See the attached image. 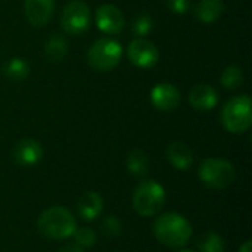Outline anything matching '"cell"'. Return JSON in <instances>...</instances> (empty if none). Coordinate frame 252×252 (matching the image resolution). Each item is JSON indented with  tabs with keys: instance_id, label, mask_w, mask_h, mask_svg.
<instances>
[{
	"instance_id": "1",
	"label": "cell",
	"mask_w": 252,
	"mask_h": 252,
	"mask_svg": "<svg viewBox=\"0 0 252 252\" xmlns=\"http://www.w3.org/2000/svg\"><path fill=\"white\" fill-rule=\"evenodd\" d=\"M152 233L159 244L168 248H183L192 239L193 229L186 217L177 213L161 214L152 224Z\"/></svg>"
},
{
	"instance_id": "2",
	"label": "cell",
	"mask_w": 252,
	"mask_h": 252,
	"mask_svg": "<svg viewBox=\"0 0 252 252\" xmlns=\"http://www.w3.org/2000/svg\"><path fill=\"white\" fill-rule=\"evenodd\" d=\"M38 232L55 241H62L71 238L77 230L75 217L69 210L61 205H53L44 210L37 220Z\"/></svg>"
},
{
	"instance_id": "3",
	"label": "cell",
	"mask_w": 252,
	"mask_h": 252,
	"mask_svg": "<svg viewBox=\"0 0 252 252\" xmlns=\"http://www.w3.org/2000/svg\"><path fill=\"white\" fill-rule=\"evenodd\" d=\"M167 195L164 188L155 180H143L133 192V210L140 217H154L165 205Z\"/></svg>"
},
{
	"instance_id": "4",
	"label": "cell",
	"mask_w": 252,
	"mask_h": 252,
	"mask_svg": "<svg viewBox=\"0 0 252 252\" xmlns=\"http://www.w3.org/2000/svg\"><path fill=\"white\" fill-rule=\"evenodd\" d=\"M223 127L233 133L242 134L250 130L252 124V100L248 94H239L232 97L221 109Z\"/></svg>"
},
{
	"instance_id": "5",
	"label": "cell",
	"mask_w": 252,
	"mask_h": 252,
	"mask_svg": "<svg viewBox=\"0 0 252 252\" xmlns=\"http://www.w3.org/2000/svg\"><path fill=\"white\" fill-rule=\"evenodd\" d=\"M123 58L121 44L111 38L102 37L96 40L87 52V63L97 72H109L118 66Z\"/></svg>"
},
{
	"instance_id": "6",
	"label": "cell",
	"mask_w": 252,
	"mask_h": 252,
	"mask_svg": "<svg viewBox=\"0 0 252 252\" xmlns=\"http://www.w3.org/2000/svg\"><path fill=\"white\" fill-rule=\"evenodd\" d=\"M199 180L211 189H226L236 177L235 167L223 158H207L198 170Z\"/></svg>"
},
{
	"instance_id": "7",
	"label": "cell",
	"mask_w": 252,
	"mask_h": 252,
	"mask_svg": "<svg viewBox=\"0 0 252 252\" xmlns=\"http://www.w3.org/2000/svg\"><path fill=\"white\" fill-rule=\"evenodd\" d=\"M92 21L90 7L83 0H71L65 4L61 12V28L68 35H81L84 34Z\"/></svg>"
},
{
	"instance_id": "8",
	"label": "cell",
	"mask_w": 252,
	"mask_h": 252,
	"mask_svg": "<svg viewBox=\"0 0 252 252\" xmlns=\"http://www.w3.org/2000/svg\"><path fill=\"white\" fill-rule=\"evenodd\" d=\"M127 58L137 68H152L159 61V52L152 41L134 38L127 47Z\"/></svg>"
},
{
	"instance_id": "9",
	"label": "cell",
	"mask_w": 252,
	"mask_h": 252,
	"mask_svg": "<svg viewBox=\"0 0 252 252\" xmlns=\"http://www.w3.org/2000/svg\"><path fill=\"white\" fill-rule=\"evenodd\" d=\"M96 27L108 35H115L120 34L126 25V19L123 16V12L111 3H105L97 7L96 15Z\"/></svg>"
},
{
	"instance_id": "10",
	"label": "cell",
	"mask_w": 252,
	"mask_h": 252,
	"mask_svg": "<svg viewBox=\"0 0 252 252\" xmlns=\"http://www.w3.org/2000/svg\"><path fill=\"white\" fill-rule=\"evenodd\" d=\"M151 102L159 111H174L180 103V92L170 83H159L151 92Z\"/></svg>"
},
{
	"instance_id": "11",
	"label": "cell",
	"mask_w": 252,
	"mask_h": 252,
	"mask_svg": "<svg viewBox=\"0 0 252 252\" xmlns=\"http://www.w3.org/2000/svg\"><path fill=\"white\" fill-rule=\"evenodd\" d=\"M12 158L22 167L35 165L43 158V146L34 139H22L13 146Z\"/></svg>"
},
{
	"instance_id": "12",
	"label": "cell",
	"mask_w": 252,
	"mask_h": 252,
	"mask_svg": "<svg viewBox=\"0 0 252 252\" xmlns=\"http://www.w3.org/2000/svg\"><path fill=\"white\" fill-rule=\"evenodd\" d=\"M55 10V0H25L24 15L32 27H44Z\"/></svg>"
},
{
	"instance_id": "13",
	"label": "cell",
	"mask_w": 252,
	"mask_h": 252,
	"mask_svg": "<svg viewBox=\"0 0 252 252\" xmlns=\"http://www.w3.org/2000/svg\"><path fill=\"white\" fill-rule=\"evenodd\" d=\"M189 103L198 111H211L219 103V93L213 86L198 83L189 92Z\"/></svg>"
},
{
	"instance_id": "14",
	"label": "cell",
	"mask_w": 252,
	"mask_h": 252,
	"mask_svg": "<svg viewBox=\"0 0 252 252\" xmlns=\"http://www.w3.org/2000/svg\"><path fill=\"white\" fill-rule=\"evenodd\" d=\"M167 158H168V162L176 170H180V171L189 170L195 159L193 151L182 140H176L167 148Z\"/></svg>"
},
{
	"instance_id": "15",
	"label": "cell",
	"mask_w": 252,
	"mask_h": 252,
	"mask_svg": "<svg viewBox=\"0 0 252 252\" xmlns=\"http://www.w3.org/2000/svg\"><path fill=\"white\" fill-rule=\"evenodd\" d=\"M103 210V198L97 192H86L77 201V213L84 221H93Z\"/></svg>"
},
{
	"instance_id": "16",
	"label": "cell",
	"mask_w": 252,
	"mask_h": 252,
	"mask_svg": "<svg viewBox=\"0 0 252 252\" xmlns=\"http://www.w3.org/2000/svg\"><path fill=\"white\" fill-rule=\"evenodd\" d=\"M224 12L223 0H199L193 9V13L198 21L204 24L216 22Z\"/></svg>"
},
{
	"instance_id": "17",
	"label": "cell",
	"mask_w": 252,
	"mask_h": 252,
	"mask_svg": "<svg viewBox=\"0 0 252 252\" xmlns=\"http://www.w3.org/2000/svg\"><path fill=\"white\" fill-rule=\"evenodd\" d=\"M44 55L52 62L63 61L66 58V55H68V43H66V40L59 34L52 35L47 40V43L44 44Z\"/></svg>"
},
{
	"instance_id": "18",
	"label": "cell",
	"mask_w": 252,
	"mask_h": 252,
	"mask_svg": "<svg viewBox=\"0 0 252 252\" xmlns=\"http://www.w3.org/2000/svg\"><path fill=\"white\" fill-rule=\"evenodd\" d=\"M126 165L130 174L133 176H145L149 171V159L142 149H133L128 152Z\"/></svg>"
},
{
	"instance_id": "19",
	"label": "cell",
	"mask_w": 252,
	"mask_h": 252,
	"mask_svg": "<svg viewBox=\"0 0 252 252\" xmlns=\"http://www.w3.org/2000/svg\"><path fill=\"white\" fill-rule=\"evenodd\" d=\"M3 74L13 81H21L28 77L30 65L22 58H12L3 66Z\"/></svg>"
},
{
	"instance_id": "20",
	"label": "cell",
	"mask_w": 252,
	"mask_h": 252,
	"mask_svg": "<svg viewBox=\"0 0 252 252\" xmlns=\"http://www.w3.org/2000/svg\"><path fill=\"white\" fill-rule=\"evenodd\" d=\"M198 248L201 252H224L226 244L224 239L216 232H207L199 236Z\"/></svg>"
},
{
	"instance_id": "21",
	"label": "cell",
	"mask_w": 252,
	"mask_h": 252,
	"mask_svg": "<svg viewBox=\"0 0 252 252\" xmlns=\"http://www.w3.org/2000/svg\"><path fill=\"white\" fill-rule=\"evenodd\" d=\"M220 81L223 84L224 89H229V90H235L238 87H241L245 81V75H244V71L236 66V65H229L223 69L221 72V77H220Z\"/></svg>"
},
{
	"instance_id": "22",
	"label": "cell",
	"mask_w": 252,
	"mask_h": 252,
	"mask_svg": "<svg viewBox=\"0 0 252 252\" xmlns=\"http://www.w3.org/2000/svg\"><path fill=\"white\" fill-rule=\"evenodd\" d=\"M154 27V21L148 13H140L133 19L131 24V31L137 35V38H143L145 35H148L152 31Z\"/></svg>"
},
{
	"instance_id": "23",
	"label": "cell",
	"mask_w": 252,
	"mask_h": 252,
	"mask_svg": "<svg viewBox=\"0 0 252 252\" xmlns=\"http://www.w3.org/2000/svg\"><path fill=\"white\" fill-rule=\"evenodd\" d=\"M75 238V244L81 248H90L96 242V233L90 227H81L77 229L75 233L72 235Z\"/></svg>"
},
{
	"instance_id": "24",
	"label": "cell",
	"mask_w": 252,
	"mask_h": 252,
	"mask_svg": "<svg viewBox=\"0 0 252 252\" xmlns=\"http://www.w3.org/2000/svg\"><path fill=\"white\" fill-rule=\"evenodd\" d=\"M100 230H102V233H103L105 236L114 238V236H118V235L121 233L123 224H121V221L118 220V217H115V216H108V217L102 221Z\"/></svg>"
},
{
	"instance_id": "25",
	"label": "cell",
	"mask_w": 252,
	"mask_h": 252,
	"mask_svg": "<svg viewBox=\"0 0 252 252\" xmlns=\"http://www.w3.org/2000/svg\"><path fill=\"white\" fill-rule=\"evenodd\" d=\"M167 6L176 15H185L190 9V0H167Z\"/></svg>"
},
{
	"instance_id": "26",
	"label": "cell",
	"mask_w": 252,
	"mask_h": 252,
	"mask_svg": "<svg viewBox=\"0 0 252 252\" xmlns=\"http://www.w3.org/2000/svg\"><path fill=\"white\" fill-rule=\"evenodd\" d=\"M58 252H84L81 247H78L77 244H68L65 247H62Z\"/></svg>"
},
{
	"instance_id": "27",
	"label": "cell",
	"mask_w": 252,
	"mask_h": 252,
	"mask_svg": "<svg viewBox=\"0 0 252 252\" xmlns=\"http://www.w3.org/2000/svg\"><path fill=\"white\" fill-rule=\"evenodd\" d=\"M239 252H252V242L251 241H247L241 248H239Z\"/></svg>"
},
{
	"instance_id": "28",
	"label": "cell",
	"mask_w": 252,
	"mask_h": 252,
	"mask_svg": "<svg viewBox=\"0 0 252 252\" xmlns=\"http://www.w3.org/2000/svg\"><path fill=\"white\" fill-rule=\"evenodd\" d=\"M177 252H193V251H190V250H182V251H177Z\"/></svg>"
}]
</instances>
